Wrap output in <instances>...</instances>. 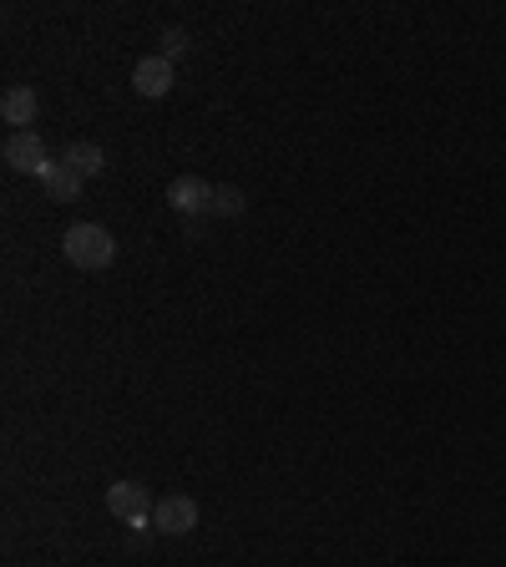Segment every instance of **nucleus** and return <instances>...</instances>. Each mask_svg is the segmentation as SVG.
Returning <instances> with one entry per match:
<instances>
[{
    "mask_svg": "<svg viewBox=\"0 0 506 567\" xmlns=\"http://www.w3.org/2000/svg\"><path fill=\"white\" fill-rule=\"evenodd\" d=\"M244 208H248L244 188H234V183H224V188H213V218H238Z\"/></svg>",
    "mask_w": 506,
    "mask_h": 567,
    "instance_id": "10",
    "label": "nucleus"
},
{
    "mask_svg": "<svg viewBox=\"0 0 506 567\" xmlns=\"http://www.w3.org/2000/svg\"><path fill=\"white\" fill-rule=\"evenodd\" d=\"M106 512L122 517L127 527H147L153 522V496H147L142 482H112L106 486Z\"/></svg>",
    "mask_w": 506,
    "mask_h": 567,
    "instance_id": "4",
    "label": "nucleus"
},
{
    "mask_svg": "<svg viewBox=\"0 0 506 567\" xmlns=\"http://www.w3.org/2000/svg\"><path fill=\"white\" fill-rule=\"evenodd\" d=\"M198 527V502L183 492H167L153 502V532H163V537H188V532Z\"/></svg>",
    "mask_w": 506,
    "mask_h": 567,
    "instance_id": "3",
    "label": "nucleus"
},
{
    "mask_svg": "<svg viewBox=\"0 0 506 567\" xmlns=\"http://www.w3.org/2000/svg\"><path fill=\"white\" fill-rule=\"evenodd\" d=\"M82 183H86V177L76 173L66 157H61V163H51L47 173H41V193H47L51 203H76V198H82Z\"/></svg>",
    "mask_w": 506,
    "mask_h": 567,
    "instance_id": "8",
    "label": "nucleus"
},
{
    "mask_svg": "<svg viewBox=\"0 0 506 567\" xmlns=\"http://www.w3.org/2000/svg\"><path fill=\"white\" fill-rule=\"evenodd\" d=\"M173 82H177V71H173V61L163 56V51H153V56H142L137 66H132V92L137 96H167L173 92Z\"/></svg>",
    "mask_w": 506,
    "mask_h": 567,
    "instance_id": "6",
    "label": "nucleus"
},
{
    "mask_svg": "<svg viewBox=\"0 0 506 567\" xmlns=\"http://www.w3.org/2000/svg\"><path fill=\"white\" fill-rule=\"evenodd\" d=\"M61 254H66L71 269L96 274V269H106V264L117 259V238L106 234L102 224H71L66 238H61Z\"/></svg>",
    "mask_w": 506,
    "mask_h": 567,
    "instance_id": "1",
    "label": "nucleus"
},
{
    "mask_svg": "<svg viewBox=\"0 0 506 567\" xmlns=\"http://www.w3.org/2000/svg\"><path fill=\"white\" fill-rule=\"evenodd\" d=\"M66 163L76 167L82 177H96L106 167V153L96 147V142H71V147H66Z\"/></svg>",
    "mask_w": 506,
    "mask_h": 567,
    "instance_id": "9",
    "label": "nucleus"
},
{
    "mask_svg": "<svg viewBox=\"0 0 506 567\" xmlns=\"http://www.w3.org/2000/svg\"><path fill=\"white\" fill-rule=\"evenodd\" d=\"M0 157H6V167L11 173H31V177H41L51 167V153H47V137L41 132H11L6 137V147H0Z\"/></svg>",
    "mask_w": 506,
    "mask_h": 567,
    "instance_id": "2",
    "label": "nucleus"
},
{
    "mask_svg": "<svg viewBox=\"0 0 506 567\" xmlns=\"http://www.w3.org/2000/svg\"><path fill=\"white\" fill-rule=\"evenodd\" d=\"M188 47H193V41H188V31H177V25L163 35V56H167V61H173V56H183V51H188Z\"/></svg>",
    "mask_w": 506,
    "mask_h": 567,
    "instance_id": "11",
    "label": "nucleus"
},
{
    "mask_svg": "<svg viewBox=\"0 0 506 567\" xmlns=\"http://www.w3.org/2000/svg\"><path fill=\"white\" fill-rule=\"evenodd\" d=\"M167 203H173L183 218H208L213 213V183L198 173H177L173 183H167Z\"/></svg>",
    "mask_w": 506,
    "mask_h": 567,
    "instance_id": "5",
    "label": "nucleus"
},
{
    "mask_svg": "<svg viewBox=\"0 0 506 567\" xmlns=\"http://www.w3.org/2000/svg\"><path fill=\"white\" fill-rule=\"evenodd\" d=\"M35 112H41V96H35L31 86H6V96H0V117L11 122V132H31Z\"/></svg>",
    "mask_w": 506,
    "mask_h": 567,
    "instance_id": "7",
    "label": "nucleus"
}]
</instances>
